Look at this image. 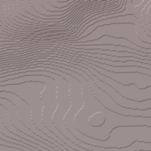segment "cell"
<instances>
[{
  "label": "cell",
  "instance_id": "1",
  "mask_svg": "<svg viewBox=\"0 0 151 151\" xmlns=\"http://www.w3.org/2000/svg\"><path fill=\"white\" fill-rule=\"evenodd\" d=\"M0 151H23V150L19 149L12 147H8L4 145H1Z\"/></svg>",
  "mask_w": 151,
  "mask_h": 151
}]
</instances>
